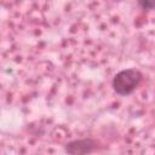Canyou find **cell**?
<instances>
[{
  "mask_svg": "<svg viewBox=\"0 0 155 155\" xmlns=\"http://www.w3.org/2000/svg\"><path fill=\"white\" fill-rule=\"evenodd\" d=\"M137 2L143 10H148V11H151L155 6V0H137Z\"/></svg>",
  "mask_w": 155,
  "mask_h": 155,
  "instance_id": "cell-3",
  "label": "cell"
},
{
  "mask_svg": "<svg viewBox=\"0 0 155 155\" xmlns=\"http://www.w3.org/2000/svg\"><path fill=\"white\" fill-rule=\"evenodd\" d=\"M142 80V74L137 69H125L119 71L113 79V88L120 96L132 93Z\"/></svg>",
  "mask_w": 155,
  "mask_h": 155,
  "instance_id": "cell-1",
  "label": "cell"
},
{
  "mask_svg": "<svg viewBox=\"0 0 155 155\" xmlns=\"http://www.w3.org/2000/svg\"><path fill=\"white\" fill-rule=\"evenodd\" d=\"M97 148V142L91 138H84V139H76L71 140L65 145V151L71 155L76 154H90L94 151Z\"/></svg>",
  "mask_w": 155,
  "mask_h": 155,
  "instance_id": "cell-2",
  "label": "cell"
}]
</instances>
